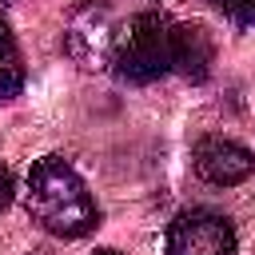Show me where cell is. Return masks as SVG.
Listing matches in <instances>:
<instances>
[{"label": "cell", "mask_w": 255, "mask_h": 255, "mask_svg": "<svg viewBox=\"0 0 255 255\" xmlns=\"http://www.w3.org/2000/svg\"><path fill=\"white\" fill-rule=\"evenodd\" d=\"M235 227L223 211L191 207L167 223L163 255H235Z\"/></svg>", "instance_id": "obj_3"}, {"label": "cell", "mask_w": 255, "mask_h": 255, "mask_svg": "<svg viewBox=\"0 0 255 255\" xmlns=\"http://www.w3.org/2000/svg\"><path fill=\"white\" fill-rule=\"evenodd\" d=\"M8 203H12V175L0 167V211H4Z\"/></svg>", "instance_id": "obj_8"}, {"label": "cell", "mask_w": 255, "mask_h": 255, "mask_svg": "<svg viewBox=\"0 0 255 255\" xmlns=\"http://www.w3.org/2000/svg\"><path fill=\"white\" fill-rule=\"evenodd\" d=\"M211 60H215V44H211L207 28H199V24H171V68L183 80L203 84L211 76Z\"/></svg>", "instance_id": "obj_5"}, {"label": "cell", "mask_w": 255, "mask_h": 255, "mask_svg": "<svg viewBox=\"0 0 255 255\" xmlns=\"http://www.w3.org/2000/svg\"><path fill=\"white\" fill-rule=\"evenodd\" d=\"M116 72L131 84H151L171 72V20L159 12H139L116 40Z\"/></svg>", "instance_id": "obj_2"}, {"label": "cell", "mask_w": 255, "mask_h": 255, "mask_svg": "<svg viewBox=\"0 0 255 255\" xmlns=\"http://www.w3.org/2000/svg\"><path fill=\"white\" fill-rule=\"evenodd\" d=\"M0 4H8V0H0Z\"/></svg>", "instance_id": "obj_11"}, {"label": "cell", "mask_w": 255, "mask_h": 255, "mask_svg": "<svg viewBox=\"0 0 255 255\" xmlns=\"http://www.w3.org/2000/svg\"><path fill=\"white\" fill-rule=\"evenodd\" d=\"M195 171L215 187H235L255 171V151L223 135H203L195 143Z\"/></svg>", "instance_id": "obj_4"}, {"label": "cell", "mask_w": 255, "mask_h": 255, "mask_svg": "<svg viewBox=\"0 0 255 255\" xmlns=\"http://www.w3.org/2000/svg\"><path fill=\"white\" fill-rule=\"evenodd\" d=\"M92 255H120V251H116V247H96Z\"/></svg>", "instance_id": "obj_10"}, {"label": "cell", "mask_w": 255, "mask_h": 255, "mask_svg": "<svg viewBox=\"0 0 255 255\" xmlns=\"http://www.w3.org/2000/svg\"><path fill=\"white\" fill-rule=\"evenodd\" d=\"M28 211L32 219L60 235V239H80L100 223V207L88 195L84 179L76 175L72 163H64L60 155H44L28 167V187H24Z\"/></svg>", "instance_id": "obj_1"}, {"label": "cell", "mask_w": 255, "mask_h": 255, "mask_svg": "<svg viewBox=\"0 0 255 255\" xmlns=\"http://www.w3.org/2000/svg\"><path fill=\"white\" fill-rule=\"evenodd\" d=\"M231 20L243 24V28H255V0H243V4L231 12Z\"/></svg>", "instance_id": "obj_7"}, {"label": "cell", "mask_w": 255, "mask_h": 255, "mask_svg": "<svg viewBox=\"0 0 255 255\" xmlns=\"http://www.w3.org/2000/svg\"><path fill=\"white\" fill-rule=\"evenodd\" d=\"M211 4H215V8H223V12H227V16H231V12H235V8H239V4H243V0H211Z\"/></svg>", "instance_id": "obj_9"}, {"label": "cell", "mask_w": 255, "mask_h": 255, "mask_svg": "<svg viewBox=\"0 0 255 255\" xmlns=\"http://www.w3.org/2000/svg\"><path fill=\"white\" fill-rule=\"evenodd\" d=\"M20 88H24V60H20V48H16L8 20L0 16V104L20 96Z\"/></svg>", "instance_id": "obj_6"}]
</instances>
